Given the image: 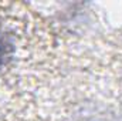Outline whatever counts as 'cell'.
<instances>
[{
	"label": "cell",
	"instance_id": "1",
	"mask_svg": "<svg viewBox=\"0 0 122 121\" xmlns=\"http://www.w3.org/2000/svg\"><path fill=\"white\" fill-rule=\"evenodd\" d=\"M13 56V43L7 33L0 27V70L10 61Z\"/></svg>",
	"mask_w": 122,
	"mask_h": 121
}]
</instances>
